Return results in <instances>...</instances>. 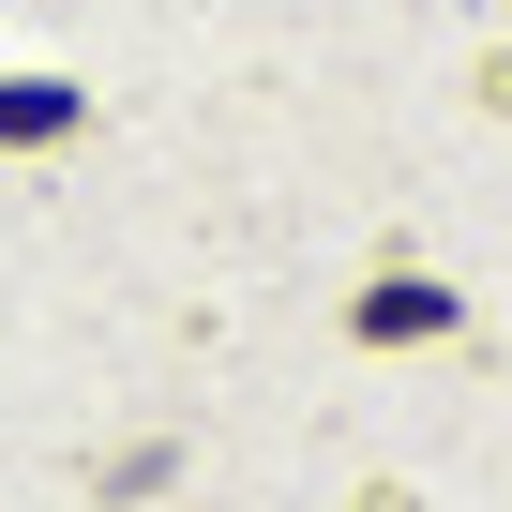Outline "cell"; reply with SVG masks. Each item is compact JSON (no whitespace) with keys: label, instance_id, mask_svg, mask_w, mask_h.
<instances>
[{"label":"cell","instance_id":"6da1fadb","mask_svg":"<svg viewBox=\"0 0 512 512\" xmlns=\"http://www.w3.org/2000/svg\"><path fill=\"white\" fill-rule=\"evenodd\" d=\"M0 136H76V91H0Z\"/></svg>","mask_w":512,"mask_h":512},{"label":"cell","instance_id":"7a4b0ae2","mask_svg":"<svg viewBox=\"0 0 512 512\" xmlns=\"http://www.w3.org/2000/svg\"><path fill=\"white\" fill-rule=\"evenodd\" d=\"M437 317H452L437 287H377V302H362V332H437Z\"/></svg>","mask_w":512,"mask_h":512}]
</instances>
